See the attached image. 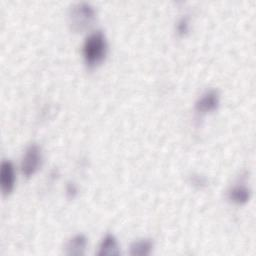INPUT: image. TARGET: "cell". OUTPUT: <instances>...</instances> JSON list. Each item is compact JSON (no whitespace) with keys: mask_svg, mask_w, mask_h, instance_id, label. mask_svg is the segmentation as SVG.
I'll list each match as a JSON object with an SVG mask.
<instances>
[{"mask_svg":"<svg viewBox=\"0 0 256 256\" xmlns=\"http://www.w3.org/2000/svg\"><path fill=\"white\" fill-rule=\"evenodd\" d=\"M106 37L101 30L90 33L83 43V56L88 66H95L103 61L107 53Z\"/></svg>","mask_w":256,"mask_h":256,"instance_id":"cell-1","label":"cell"},{"mask_svg":"<svg viewBox=\"0 0 256 256\" xmlns=\"http://www.w3.org/2000/svg\"><path fill=\"white\" fill-rule=\"evenodd\" d=\"M95 18L94 8L87 2L74 4L69 12V20L73 30L81 31L87 28Z\"/></svg>","mask_w":256,"mask_h":256,"instance_id":"cell-2","label":"cell"},{"mask_svg":"<svg viewBox=\"0 0 256 256\" xmlns=\"http://www.w3.org/2000/svg\"><path fill=\"white\" fill-rule=\"evenodd\" d=\"M42 155L38 145L31 144L25 151L21 161V170L25 176L34 174L41 165Z\"/></svg>","mask_w":256,"mask_h":256,"instance_id":"cell-3","label":"cell"},{"mask_svg":"<svg viewBox=\"0 0 256 256\" xmlns=\"http://www.w3.org/2000/svg\"><path fill=\"white\" fill-rule=\"evenodd\" d=\"M14 182L15 172L12 162L9 160L2 161L0 169V184L3 194H9L12 191L14 187Z\"/></svg>","mask_w":256,"mask_h":256,"instance_id":"cell-4","label":"cell"},{"mask_svg":"<svg viewBox=\"0 0 256 256\" xmlns=\"http://www.w3.org/2000/svg\"><path fill=\"white\" fill-rule=\"evenodd\" d=\"M219 104V93L217 90L211 89L206 91L197 100L195 107L199 112H209L214 110Z\"/></svg>","mask_w":256,"mask_h":256,"instance_id":"cell-5","label":"cell"},{"mask_svg":"<svg viewBox=\"0 0 256 256\" xmlns=\"http://www.w3.org/2000/svg\"><path fill=\"white\" fill-rule=\"evenodd\" d=\"M97 254L99 256L119 255L120 248H119L117 239L112 234H106L99 245V250H98Z\"/></svg>","mask_w":256,"mask_h":256,"instance_id":"cell-6","label":"cell"},{"mask_svg":"<svg viewBox=\"0 0 256 256\" xmlns=\"http://www.w3.org/2000/svg\"><path fill=\"white\" fill-rule=\"evenodd\" d=\"M87 245V239L83 234H77L69 240L65 247L66 255H82Z\"/></svg>","mask_w":256,"mask_h":256,"instance_id":"cell-7","label":"cell"},{"mask_svg":"<svg viewBox=\"0 0 256 256\" xmlns=\"http://www.w3.org/2000/svg\"><path fill=\"white\" fill-rule=\"evenodd\" d=\"M228 197L234 203L243 204V203L247 202V200L249 199L250 190L244 185H237L229 190Z\"/></svg>","mask_w":256,"mask_h":256,"instance_id":"cell-8","label":"cell"},{"mask_svg":"<svg viewBox=\"0 0 256 256\" xmlns=\"http://www.w3.org/2000/svg\"><path fill=\"white\" fill-rule=\"evenodd\" d=\"M153 248V243L149 239H141L135 241L130 246V255L133 256H145L149 255Z\"/></svg>","mask_w":256,"mask_h":256,"instance_id":"cell-9","label":"cell"},{"mask_svg":"<svg viewBox=\"0 0 256 256\" xmlns=\"http://www.w3.org/2000/svg\"><path fill=\"white\" fill-rule=\"evenodd\" d=\"M177 31L179 34L183 35L188 31V20L187 18H182L177 24Z\"/></svg>","mask_w":256,"mask_h":256,"instance_id":"cell-10","label":"cell"},{"mask_svg":"<svg viewBox=\"0 0 256 256\" xmlns=\"http://www.w3.org/2000/svg\"><path fill=\"white\" fill-rule=\"evenodd\" d=\"M67 192L69 193V194H75L76 193V188H75V186L74 185H68V188H67Z\"/></svg>","mask_w":256,"mask_h":256,"instance_id":"cell-11","label":"cell"}]
</instances>
